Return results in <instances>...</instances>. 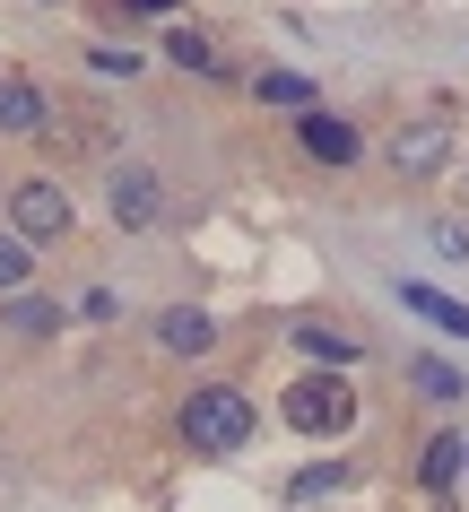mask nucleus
<instances>
[{
  "label": "nucleus",
  "mask_w": 469,
  "mask_h": 512,
  "mask_svg": "<svg viewBox=\"0 0 469 512\" xmlns=\"http://www.w3.org/2000/svg\"><path fill=\"white\" fill-rule=\"evenodd\" d=\"M174 426H183V443H192L200 460H226V452H244V443H252L261 408H252L235 382H209V391H192V400L174 408Z\"/></svg>",
  "instance_id": "1"
},
{
  "label": "nucleus",
  "mask_w": 469,
  "mask_h": 512,
  "mask_svg": "<svg viewBox=\"0 0 469 512\" xmlns=\"http://www.w3.org/2000/svg\"><path fill=\"white\" fill-rule=\"evenodd\" d=\"M278 417H287L296 434H313V443H339L365 408H357V382L348 374H296L287 391H278Z\"/></svg>",
  "instance_id": "2"
},
{
  "label": "nucleus",
  "mask_w": 469,
  "mask_h": 512,
  "mask_svg": "<svg viewBox=\"0 0 469 512\" xmlns=\"http://www.w3.org/2000/svg\"><path fill=\"white\" fill-rule=\"evenodd\" d=\"M70 226H79V209H70V191L53 174H27L9 191V235L18 243H70Z\"/></svg>",
  "instance_id": "3"
},
{
  "label": "nucleus",
  "mask_w": 469,
  "mask_h": 512,
  "mask_svg": "<svg viewBox=\"0 0 469 512\" xmlns=\"http://www.w3.org/2000/svg\"><path fill=\"white\" fill-rule=\"evenodd\" d=\"M105 217L122 226V235H148L157 217H166V174L157 165H105Z\"/></svg>",
  "instance_id": "4"
},
{
  "label": "nucleus",
  "mask_w": 469,
  "mask_h": 512,
  "mask_svg": "<svg viewBox=\"0 0 469 512\" xmlns=\"http://www.w3.org/2000/svg\"><path fill=\"white\" fill-rule=\"evenodd\" d=\"M296 148H304V165H331V174H348V165L365 157V131L348 122V113L313 105V113H296Z\"/></svg>",
  "instance_id": "5"
},
{
  "label": "nucleus",
  "mask_w": 469,
  "mask_h": 512,
  "mask_svg": "<svg viewBox=\"0 0 469 512\" xmlns=\"http://www.w3.org/2000/svg\"><path fill=\"white\" fill-rule=\"evenodd\" d=\"M44 122H53V96L18 70H0V139H44Z\"/></svg>",
  "instance_id": "6"
},
{
  "label": "nucleus",
  "mask_w": 469,
  "mask_h": 512,
  "mask_svg": "<svg viewBox=\"0 0 469 512\" xmlns=\"http://www.w3.org/2000/svg\"><path fill=\"white\" fill-rule=\"evenodd\" d=\"M287 348L304 356V365H313V374H348V365H357V330H339V322H296L287 330Z\"/></svg>",
  "instance_id": "7"
},
{
  "label": "nucleus",
  "mask_w": 469,
  "mask_h": 512,
  "mask_svg": "<svg viewBox=\"0 0 469 512\" xmlns=\"http://www.w3.org/2000/svg\"><path fill=\"white\" fill-rule=\"evenodd\" d=\"M148 339H157V356H209L218 348V322H209L200 304H166V313L148 322Z\"/></svg>",
  "instance_id": "8"
},
{
  "label": "nucleus",
  "mask_w": 469,
  "mask_h": 512,
  "mask_svg": "<svg viewBox=\"0 0 469 512\" xmlns=\"http://www.w3.org/2000/svg\"><path fill=\"white\" fill-rule=\"evenodd\" d=\"M443 165H452V131H435V122H417V131L391 139V174L426 183V174H443Z\"/></svg>",
  "instance_id": "9"
},
{
  "label": "nucleus",
  "mask_w": 469,
  "mask_h": 512,
  "mask_svg": "<svg viewBox=\"0 0 469 512\" xmlns=\"http://www.w3.org/2000/svg\"><path fill=\"white\" fill-rule=\"evenodd\" d=\"M461 443L469 434H426V452H417V486H426V495H461Z\"/></svg>",
  "instance_id": "10"
},
{
  "label": "nucleus",
  "mask_w": 469,
  "mask_h": 512,
  "mask_svg": "<svg viewBox=\"0 0 469 512\" xmlns=\"http://www.w3.org/2000/svg\"><path fill=\"white\" fill-rule=\"evenodd\" d=\"M61 322H70V313H61L53 296H0V330H9V339H61Z\"/></svg>",
  "instance_id": "11"
},
{
  "label": "nucleus",
  "mask_w": 469,
  "mask_h": 512,
  "mask_svg": "<svg viewBox=\"0 0 469 512\" xmlns=\"http://www.w3.org/2000/svg\"><path fill=\"white\" fill-rule=\"evenodd\" d=\"M400 304H409L417 322H435L443 339H461V348H469V304H452L443 287H426V278H409V287H400Z\"/></svg>",
  "instance_id": "12"
},
{
  "label": "nucleus",
  "mask_w": 469,
  "mask_h": 512,
  "mask_svg": "<svg viewBox=\"0 0 469 512\" xmlns=\"http://www.w3.org/2000/svg\"><path fill=\"white\" fill-rule=\"evenodd\" d=\"M252 96L261 105H287V113H313L322 87H313V70H252Z\"/></svg>",
  "instance_id": "13"
},
{
  "label": "nucleus",
  "mask_w": 469,
  "mask_h": 512,
  "mask_svg": "<svg viewBox=\"0 0 469 512\" xmlns=\"http://www.w3.org/2000/svg\"><path fill=\"white\" fill-rule=\"evenodd\" d=\"M339 486H357V469H348V460H313V469H296L278 495H287V504H322V495H339Z\"/></svg>",
  "instance_id": "14"
},
{
  "label": "nucleus",
  "mask_w": 469,
  "mask_h": 512,
  "mask_svg": "<svg viewBox=\"0 0 469 512\" xmlns=\"http://www.w3.org/2000/svg\"><path fill=\"white\" fill-rule=\"evenodd\" d=\"M166 61L192 70V79H218V44H209L200 27H166Z\"/></svg>",
  "instance_id": "15"
},
{
  "label": "nucleus",
  "mask_w": 469,
  "mask_h": 512,
  "mask_svg": "<svg viewBox=\"0 0 469 512\" xmlns=\"http://www.w3.org/2000/svg\"><path fill=\"white\" fill-rule=\"evenodd\" d=\"M27 278H35V243H18L0 226V296H27Z\"/></svg>",
  "instance_id": "16"
},
{
  "label": "nucleus",
  "mask_w": 469,
  "mask_h": 512,
  "mask_svg": "<svg viewBox=\"0 0 469 512\" xmlns=\"http://www.w3.org/2000/svg\"><path fill=\"white\" fill-rule=\"evenodd\" d=\"M87 70H96V79H139V53H131V44H122V53H113V44H96V53H87Z\"/></svg>",
  "instance_id": "17"
},
{
  "label": "nucleus",
  "mask_w": 469,
  "mask_h": 512,
  "mask_svg": "<svg viewBox=\"0 0 469 512\" xmlns=\"http://www.w3.org/2000/svg\"><path fill=\"white\" fill-rule=\"evenodd\" d=\"M417 391H435V400H461V374L435 365V356H417Z\"/></svg>",
  "instance_id": "18"
},
{
  "label": "nucleus",
  "mask_w": 469,
  "mask_h": 512,
  "mask_svg": "<svg viewBox=\"0 0 469 512\" xmlns=\"http://www.w3.org/2000/svg\"><path fill=\"white\" fill-rule=\"evenodd\" d=\"M79 313H87V322H113V313H122V296H113V287H87Z\"/></svg>",
  "instance_id": "19"
},
{
  "label": "nucleus",
  "mask_w": 469,
  "mask_h": 512,
  "mask_svg": "<svg viewBox=\"0 0 469 512\" xmlns=\"http://www.w3.org/2000/svg\"><path fill=\"white\" fill-rule=\"evenodd\" d=\"M113 9H131V18H174V0H113Z\"/></svg>",
  "instance_id": "20"
},
{
  "label": "nucleus",
  "mask_w": 469,
  "mask_h": 512,
  "mask_svg": "<svg viewBox=\"0 0 469 512\" xmlns=\"http://www.w3.org/2000/svg\"><path fill=\"white\" fill-rule=\"evenodd\" d=\"M461 478H469V443H461Z\"/></svg>",
  "instance_id": "21"
},
{
  "label": "nucleus",
  "mask_w": 469,
  "mask_h": 512,
  "mask_svg": "<svg viewBox=\"0 0 469 512\" xmlns=\"http://www.w3.org/2000/svg\"><path fill=\"white\" fill-rule=\"evenodd\" d=\"M53 9H61V0H53Z\"/></svg>",
  "instance_id": "22"
}]
</instances>
